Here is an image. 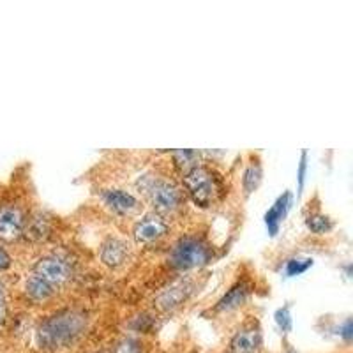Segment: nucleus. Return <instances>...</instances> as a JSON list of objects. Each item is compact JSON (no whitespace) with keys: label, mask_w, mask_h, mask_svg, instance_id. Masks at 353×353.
I'll return each instance as SVG.
<instances>
[{"label":"nucleus","mask_w":353,"mask_h":353,"mask_svg":"<svg viewBox=\"0 0 353 353\" xmlns=\"http://www.w3.org/2000/svg\"><path fill=\"white\" fill-rule=\"evenodd\" d=\"M87 329V316L80 311H61L46 318L37 329V343L43 350L71 346Z\"/></svg>","instance_id":"obj_1"},{"label":"nucleus","mask_w":353,"mask_h":353,"mask_svg":"<svg viewBox=\"0 0 353 353\" xmlns=\"http://www.w3.org/2000/svg\"><path fill=\"white\" fill-rule=\"evenodd\" d=\"M184 188L191 200L201 209L212 207L225 193V184L219 173L205 165H196L184 173Z\"/></svg>","instance_id":"obj_2"},{"label":"nucleus","mask_w":353,"mask_h":353,"mask_svg":"<svg viewBox=\"0 0 353 353\" xmlns=\"http://www.w3.org/2000/svg\"><path fill=\"white\" fill-rule=\"evenodd\" d=\"M138 188L149 196L150 205L157 214H173L184 203L182 189L172 181L145 175L138 181Z\"/></svg>","instance_id":"obj_3"},{"label":"nucleus","mask_w":353,"mask_h":353,"mask_svg":"<svg viewBox=\"0 0 353 353\" xmlns=\"http://www.w3.org/2000/svg\"><path fill=\"white\" fill-rule=\"evenodd\" d=\"M210 248L198 237H182L170 251V263L179 270L196 269L201 265L209 263Z\"/></svg>","instance_id":"obj_4"},{"label":"nucleus","mask_w":353,"mask_h":353,"mask_svg":"<svg viewBox=\"0 0 353 353\" xmlns=\"http://www.w3.org/2000/svg\"><path fill=\"white\" fill-rule=\"evenodd\" d=\"M32 274H36L39 279H43L46 285H50L57 292L71 279L72 269L71 263L65 258L59 256V254H48V256H43L36 261Z\"/></svg>","instance_id":"obj_5"},{"label":"nucleus","mask_w":353,"mask_h":353,"mask_svg":"<svg viewBox=\"0 0 353 353\" xmlns=\"http://www.w3.org/2000/svg\"><path fill=\"white\" fill-rule=\"evenodd\" d=\"M166 233H168V225L159 214H149V216L141 217L132 228V235L140 244H150V242L159 241Z\"/></svg>","instance_id":"obj_6"},{"label":"nucleus","mask_w":353,"mask_h":353,"mask_svg":"<svg viewBox=\"0 0 353 353\" xmlns=\"http://www.w3.org/2000/svg\"><path fill=\"white\" fill-rule=\"evenodd\" d=\"M25 230V216L14 205L0 207V241L12 242L20 239Z\"/></svg>","instance_id":"obj_7"},{"label":"nucleus","mask_w":353,"mask_h":353,"mask_svg":"<svg viewBox=\"0 0 353 353\" xmlns=\"http://www.w3.org/2000/svg\"><path fill=\"white\" fill-rule=\"evenodd\" d=\"M101 200L105 201L108 209H112L117 214H132L137 212L140 203L131 193L124 191V189H103L101 191Z\"/></svg>","instance_id":"obj_8"},{"label":"nucleus","mask_w":353,"mask_h":353,"mask_svg":"<svg viewBox=\"0 0 353 353\" xmlns=\"http://www.w3.org/2000/svg\"><path fill=\"white\" fill-rule=\"evenodd\" d=\"M292 193L286 191L281 196L274 201V205L270 207L267 212H265V226H267V232H269L270 237H276L279 233V228H281V223L285 221L286 214H288L290 207H292Z\"/></svg>","instance_id":"obj_9"},{"label":"nucleus","mask_w":353,"mask_h":353,"mask_svg":"<svg viewBox=\"0 0 353 353\" xmlns=\"http://www.w3.org/2000/svg\"><path fill=\"white\" fill-rule=\"evenodd\" d=\"M261 346L260 329L254 325L242 327L232 339L230 353H258Z\"/></svg>","instance_id":"obj_10"},{"label":"nucleus","mask_w":353,"mask_h":353,"mask_svg":"<svg viewBox=\"0 0 353 353\" xmlns=\"http://www.w3.org/2000/svg\"><path fill=\"white\" fill-rule=\"evenodd\" d=\"M129 256V245L125 244L121 239H108L105 244L101 245V260L103 263L112 267V269H117L121 265L125 263Z\"/></svg>","instance_id":"obj_11"},{"label":"nucleus","mask_w":353,"mask_h":353,"mask_svg":"<svg viewBox=\"0 0 353 353\" xmlns=\"http://www.w3.org/2000/svg\"><path fill=\"white\" fill-rule=\"evenodd\" d=\"M249 293H251V285L248 281H239L237 285H233L228 292L219 299L216 304L217 313H225V311H232V309L239 307L248 301Z\"/></svg>","instance_id":"obj_12"},{"label":"nucleus","mask_w":353,"mask_h":353,"mask_svg":"<svg viewBox=\"0 0 353 353\" xmlns=\"http://www.w3.org/2000/svg\"><path fill=\"white\" fill-rule=\"evenodd\" d=\"M189 292H191V286L188 283H176V285L170 286L168 290L161 293L157 297V305L161 309H165V311L175 309L176 305H181L188 299Z\"/></svg>","instance_id":"obj_13"},{"label":"nucleus","mask_w":353,"mask_h":353,"mask_svg":"<svg viewBox=\"0 0 353 353\" xmlns=\"http://www.w3.org/2000/svg\"><path fill=\"white\" fill-rule=\"evenodd\" d=\"M25 292H27V295L32 299V301L44 302L52 297L53 293H55V290L50 285H46L43 279H39L36 274H30V276L27 277V281H25Z\"/></svg>","instance_id":"obj_14"},{"label":"nucleus","mask_w":353,"mask_h":353,"mask_svg":"<svg viewBox=\"0 0 353 353\" xmlns=\"http://www.w3.org/2000/svg\"><path fill=\"white\" fill-rule=\"evenodd\" d=\"M261 179H263V170H261V163L256 159L245 168L244 176H242V189L245 196L256 191L258 185L261 184Z\"/></svg>","instance_id":"obj_15"},{"label":"nucleus","mask_w":353,"mask_h":353,"mask_svg":"<svg viewBox=\"0 0 353 353\" xmlns=\"http://www.w3.org/2000/svg\"><path fill=\"white\" fill-rule=\"evenodd\" d=\"M305 226H307L309 232L316 233V235H325L334 228V221L325 214L313 212L305 217Z\"/></svg>","instance_id":"obj_16"},{"label":"nucleus","mask_w":353,"mask_h":353,"mask_svg":"<svg viewBox=\"0 0 353 353\" xmlns=\"http://www.w3.org/2000/svg\"><path fill=\"white\" fill-rule=\"evenodd\" d=\"M313 267V258H304V256H295L286 260L285 263V276L293 277V276H301L305 270H309Z\"/></svg>","instance_id":"obj_17"},{"label":"nucleus","mask_w":353,"mask_h":353,"mask_svg":"<svg viewBox=\"0 0 353 353\" xmlns=\"http://www.w3.org/2000/svg\"><path fill=\"white\" fill-rule=\"evenodd\" d=\"M172 156L175 165L184 170V173L193 168V166H196V159H200V152H196V150H175Z\"/></svg>","instance_id":"obj_18"},{"label":"nucleus","mask_w":353,"mask_h":353,"mask_svg":"<svg viewBox=\"0 0 353 353\" xmlns=\"http://www.w3.org/2000/svg\"><path fill=\"white\" fill-rule=\"evenodd\" d=\"M276 323L279 327L283 334H288L293 327V320H292V311H290V304L283 305L276 311Z\"/></svg>","instance_id":"obj_19"},{"label":"nucleus","mask_w":353,"mask_h":353,"mask_svg":"<svg viewBox=\"0 0 353 353\" xmlns=\"http://www.w3.org/2000/svg\"><path fill=\"white\" fill-rule=\"evenodd\" d=\"M305 173H307V150H302V154H301V163H299V170H297L299 194H301V193H302V189H304Z\"/></svg>","instance_id":"obj_20"},{"label":"nucleus","mask_w":353,"mask_h":353,"mask_svg":"<svg viewBox=\"0 0 353 353\" xmlns=\"http://www.w3.org/2000/svg\"><path fill=\"white\" fill-rule=\"evenodd\" d=\"M6 316H8V299H6V290L0 283V325L6 321Z\"/></svg>","instance_id":"obj_21"},{"label":"nucleus","mask_w":353,"mask_h":353,"mask_svg":"<svg viewBox=\"0 0 353 353\" xmlns=\"http://www.w3.org/2000/svg\"><path fill=\"white\" fill-rule=\"evenodd\" d=\"M9 267H11V256H9L8 251L0 245V272L8 270Z\"/></svg>","instance_id":"obj_22"},{"label":"nucleus","mask_w":353,"mask_h":353,"mask_svg":"<svg viewBox=\"0 0 353 353\" xmlns=\"http://www.w3.org/2000/svg\"><path fill=\"white\" fill-rule=\"evenodd\" d=\"M339 334L345 337L346 341H350V339H352V320H350V318L345 321V325L341 327V332H339Z\"/></svg>","instance_id":"obj_23"},{"label":"nucleus","mask_w":353,"mask_h":353,"mask_svg":"<svg viewBox=\"0 0 353 353\" xmlns=\"http://www.w3.org/2000/svg\"><path fill=\"white\" fill-rule=\"evenodd\" d=\"M290 353H293V352H290Z\"/></svg>","instance_id":"obj_24"}]
</instances>
